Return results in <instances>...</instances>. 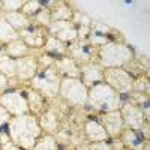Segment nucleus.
<instances>
[{"label":"nucleus","instance_id":"f257e3e1","mask_svg":"<svg viewBox=\"0 0 150 150\" xmlns=\"http://www.w3.org/2000/svg\"><path fill=\"white\" fill-rule=\"evenodd\" d=\"M6 134L15 146L24 150H32L44 132L39 126L38 117L29 112V114L12 117L6 126Z\"/></svg>","mask_w":150,"mask_h":150},{"label":"nucleus","instance_id":"f03ea898","mask_svg":"<svg viewBox=\"0 0 150 150\" xmlns=\"http://www.w3.org/2000/svg\"><path fill=\"white\" fill-rule=\"evenodd\" d=\"M135 59L134 50L122 41L108 42L98 48L96 62L104 69L110 68H125Z\"/></svg>","mask_w":150,"mask_h":150},{"label":"nucleus","instance_id":"7ed1b4c3","mask_svg":"<svg viewBox=\"0 0 150 150\" xmlns=\"http://www.w3.org/2000/svg\"><path fill=\"white\" fill-rule=\"evenodd\" d=\"M123 96L119 95L116 90L105 83L95 84L89 89V99H87V107H90L98 114L101 112H110L120 110L123 104Z\"/></svg>","mask_w":150,"mask_h":150},{"label":"nucleus","instance_id":"20e7f679","mask_svg":"<svg viewBox=\"0 0 150 150\" xmlns=\"http://www.w3.org/2000/svg\"><path fill=\"white\" fill-rule=\"evenodd\" d=\"M60 81L62 77L56 71L54 66L38 69L36 75L29 83V87L38 93H41L47 101H53V99L59 98V89H60Z\"/></svg>","mask_w":150,"mask_h":150},{"label":"nucleus","instance_id":"39448f33","mask_svg":"<svg viewBox=\"0 0 150 150\" xmlns=\"http://www.w3.org/2000/svg\"><path fill=\"white\" fill-rule=\"evenodd\" d=\"M59 98L68 107L86 108L87 99H89V89L78 78H62Z\"/></svg>","mask_w":150,"mask_h":150},{"label":"nucleus","instance_id":"423d86ee","mask_svg":"<svg viewBox=\"0 0 150 150\" xmlns=\"http://www.w3.org/2000/svg\"><path fill=\"white\" fill-rule=\"evenodd\" d=\"M104 83L125 98L132 92L134 75H131L125 68L104 69Z\"/></svg>","mask_w":150,"mask_h":150},{"label":"nucleus","instance_id":"0eeeda50","mask_svg":"<svg viewBox=\"0 0 150 150\" xmlns=\"http://www.w3.org/2000/svg\"><path fill=\"white\" fill-rule=\"evenodd\" d=\"M0 105L3 108H6V111L12 117L29 114L30 112L27 99H26V96H24L21 89L6 90L3 93H0Z\"/></svg>","mask_w":150,"mask_h":150},{"label":"nucleus","instance_id":"6e6552de","mask_svg":"<svg viewBox=\"0 0 150 150\" xmlns=\"http://www.w3.org/2000/svg\"><path fill=\"white\" fill-rule=\"evenodd\" d=\"M96 54L98 48L93 47L89 41H74L68 44L66 48V56L71 57L78 66L96 62Z\"/></svg>","mask_w":150,"mask_h":150},{"label":"nucleus","instance_id":"1a4fd4ad","mask_svg":"<svg viewBox=\"0 0 150 150\" xmlns=\"http://www.w3.org/2000/svg\"><path fill=\"white\" fill-rule=\"evenodd\" d=\"M119 111L122 114L125 128H129V129H134V131H140L146 123H149L146 120L143 108L138 107V105H135V104H132V102H129L126 99V96H125L123 104H122Z\"/></svg>","mask_w":150,"mask_h":150},{"label":"nucleus","instance_id":"9d476101","mask_svg":"<svg viewBox=\"0 0 150 150\" xmlns=\"http://www.w3.org/2000/svg\"><path fill=\"white\" fill-rule=\"evenodd\" d=\"M63 111L60 108H57L53 104H48L47 108L44 110V112L38 117V122H39V126L42 129L44 134L48 135H56L57 131L62 126V122H63Z\"/></svg>","mask_w":150,"mask_h":150},{"label":"nucleus","instance_id":"9b49d317","mask_svg":"<svg viewBox=\"0 0 150 150\" xmlns=\"http://www.w3.org/2000/svg\"><path fill=\"white\" fill-rule=\"evenodd\" d=\"M47 36H48L47 29L38 26V24H35L33 21L29 24L26 29H23V30L18 32V38H20V39L26 44L29 48L36 50V51H41V50H42Z\"/></svg>","mask_w":150,"mask_h":150},{"label":"nucleus","instance_id":"f8f14e48","mask_svg":"<svg viewBox=\"0 0 150 150\" xmlns=\"http://www.w3.org/2000/svg\"><path fill=\"white\" fill-rule=\"evenodd\" d=\"M48 35L54 36L56 39H59L63 44H71L74 41L78 39L77 36V27L72 21H53L50 26L47 27Z\"/></svg>","mask_w":150,"mask_h":150},{"label":"nucleus","instance_id":"ddd939ff","mask_svg":"<svg viewBox=\"0 0 150 150\" xmlns=\"http://www.w3.org/2000/svg\"><path fill=\"white\" fill-rule=\"evenodd\" d=\"M98 120L102 123L110 140L119 138L125 129V123H123V119H122V114L119 110L110 111V112H101V114H98Z\"/></svg>","mask_w":150,"mask_h":150},{"label":"nucleus","instance_id":"4468645a","mask_svg":"<svg viewBox=\"0 0 150 150\" xmlns=\"http://www.w3.org/2000/svg\"><path fill=\"white\" fill-rule=\"evenodd\" d=\"M15 66H17V77L15 81L21 84H27L32 81V78L38 72V57L36 56H27V57H21L15 60Z\"/></svg>","mask_w":150,"mask_h":150},{"label":"nucleus","instance_id":"2eb2a0df","mask_svg":"<svg viewBox=\"0 0 150 150\" xmlns=\"http://www.w3.org/2000/svg\"><path fill=\"white\" fill-rule=\"evenodd\" d=\"M112 35H114V30H112L110 26L99 21H92L90 24V33H89V41L93 47L99 48L108 42H114L112 41Z\"/></svg>","mask_w":150,"mask_h":150},{"label":"nucleus","instance_id":"dca6fc26","mask_svg":"<svg viewBox=\"0 0 150 150\" xmlns=\"http://www.w3.org/2000/svg\"><path fill=\"white\" fill-rule=\"evenodd\" d=\"M80 80L81 83L90 89L92 86L104 83V68L98 62H90L80 66Z\"/></svg>","mask_w":150,"mask_h":150},{"label":"nucleus","instance_id":"f3484780","mask_svg":"<svg viewBox=\"0 0 150 150\" xmlns=\"http://www.w3.org/2000/svg\"><path fill=\"white\" fill-rule=\"evenodd\" d=\"M83 137L84 141L89 143H98V141H110L108 134L105 132L102 123L98 119H86L83 123Z\"/></svg>","mask_w":150,"mask_h":150},{"label":"nucleus","instance_id":"a211bd4d","mask_svg":"<svg viewBox=\"0 0 150 150\" xmlns=\"http://www.w3.org/2000/svg\"><path fill=\"white\" fill-rule=\"evenodd\" d=\"M119 138L126 150H149V141L143 138L140 131L125 128Z\"/></svg>","mask_w":150,"mask_h":150},{"label":"nucleus","instance_id":"6ab92c4d","mask_svg":"<svg viewBox=\"0 0 150 150\" xmlns=\"http://www.w3.org/2000/svg\"><path fill=\"white\" fill-rule=\"evenodd\" d=\"M21 90H23L24 96H26V99H27L30 114L39 117L42 112H44V110L47 108L48 101H47V99H45L41 93H38L36 90H33L32 87H23Z\"/></svg>","mask_w":150,"mask_h":150},{"label":"nucleus","instance_id":"aec40b11","mask_svg":"<svg viewBox=\"0 0 150 150\" xmlns=\"http://www.w3.org/2000/svg\"><path fill=\"white\" fill-rule=\"evenodd\" d=\"M54 68L62 78H78L80 80V66L68 56L56 59Z\"/></svg>","mask_w":150,"mask_h":150},{"label":"nucleus","instance_id":"412c9836","mask_svg":"<svg viewBox=\"0 0 150 150\" xmlns=\"http://www.w3.org/2000/svg\"><path fill=\"white\" fill-rule=\"evenodd\" d=\"M5 54L17 60V59H21V57H27V56H36L38 57L41 54V51H36V50L29 48L21 39H15V41H11L9 44L5 45Z\"/></svg>","mask_w":150,"mask_h":150},{"label":"nucleus","instance_id":"4be33fe9","mask_svg":"<svg viewBox=\"0 0 150 150\" xmlns=\"http://www.w3.org/2000/svg\"><path fill=\"white\" fill-rule=\"evenodd\" d=\"M66 48H68L66 44L60 42L59 39H56L54 36L48 35L47 39H45V44H44V47L41 50V53L48 54V56H51L54 59H60V57L66 56Z\"/></svg>","mask_w":150,"mask_h":150},{"label":"nucleus","instance_id":"5701e85b","mask_svg":"<svg viewBox=\"0 0 150 150\" xmlns=\"http://www.w3.org/2000/svg\"><path fill=\"white\" fill-rule=\"evenodd\" d=\"M50 15L53 21H71L74 17V9L69 6L68 2H54V5L50 8Z\"/></svg>","mask_w":150,"mask_h":150},{"label":"nucleus","instance_id":"b1692460","mask_svg":"<svg viewBox=\"0 0 150 150\" xmlns=\"http://www.w3.org/2000/svg\"><path fill=\"white\" fill-rule=\"evenodd\" d=\"M3 17L8 21V24L15 32H20L23 29H26L29 24L32 23V20L27 18L26 15H23L21 12H8V14H3Z\"/></svg>","mask_w":150,"mask_h":150},{"label":"nucleus","instance_id":"393cba45","mask_svg":"<svg viewBox=\"0 0 150 150\" xmlns=\"http://www.w3.org/2000/svg\"><path fill=\"white\" fill-rule=\"evenodd\" d=\"M0 74H3L9 81H15V77H17L15 59H12L6 54L0 56Z\"/></svg>","mask_w":150,"mask_h":150},{"label":"nucleus","instance_id":"a878e982","mask_svg":"<svg viewBox=\"0 0 150 150\" xmlns=\"http://www.w3.org/2000/svg\"><path fill=\"white\" fill-rule=\"evenodd\" d=\"M15 39H20V38H18V32H15L14 29L9 26L8 21L3 17V14L0 12V42L6 45L11 41H15Z\"/></svg>","mask_w":150,"mask_h":150},{"label":"nucleus","instance_id":"bb28decb","mask_svg":"<svg viewBox=\"0 0 150 150\" xmlns=\"http://www.w3.org/2000/svg\"><path fill=\"white\" fill-rule=\"evenodd\" d=\"M32 150H62V147H60L59 143L56 141L54 135L42 134L41 138L36 141V144L33 146Z\"/></svg>","mask_w":150,"mask_h":150},{"label":"nucleus","instance_id":"cd10ccee","mask_svg":"<svg viewBox=\"0 0 150 150\" xmlns=\"http://www.w3.org/2000/svg\"><path fill=\"white\" fill-rule=\"evenodd\" d=\"M149 90H150V86H149V77H147V74H141V75H138V77H134L132 92L149 95Z\"/></svg>","mask_w":150,"mask_h":150},{"label":"nucleus","instance_id":"c85d7f7f","mask_svg":"<svg viewBox=\"0 0 150 150\" xmlns=\"http://www.w3.org/2000/svg\"><path fill=\"white\" fill-rule=\"evenodd\" d=\"M41 9H42V2H39V0H26L20 12L27 18H33Z\"/></svg>","mask_w":150,"mask_h":150},{"label":"nucleus","instance_id":"c756f323","mask_svg":"<svg viewBox=\"0 0 150 150\" xmlns=\"http://www.w3.org/2000/svg\"><path fill=\"white\" fill-rule=\"evenodd\" d=\"M30 20H32L35 24H38V26L47 29L50 24H51V15H50V9L45 8V6H42V9L38 12L33 18H30Z\"/></svg>","mask_w":150,"mask_h":150},{"label":"nucleus","instance_id":"7c9ffc66","mask_svg":"<svg viewBox=\"0 0 150 150\" xmlns=\"http://www.w3.org/2000/svg\"><path fill=\"white\" fill-rule=\"evenodd\" d=\"M26 0H2V14L20 12Z\"/></svg>","mask_w":150,"mask_h":150},{"label":"nucleus","instance_id":"2f4dec72","mask_svg":"<svg viewBox=\"0 0 150 150\" xmlns=\"http://www.w3.org/2000/svg\"><path fill=\"white\" fill-rule=\"evenodd\" d=\"M71 21L75 24V27H90L92 24V18L80 11H74V17Z\"/></svg>","mask_w":150,"mask_h":150},{"label":"nucleus","instance_id":"473e14b6","mask_svg":"<svg viewBox=\"0 0 150 150\" xmlns=\"http://www.w3.org/2000/svg\"><path fill=\"white\" fill-rule=\"evenodd\" d=\"M54 63H56V59L51 57V56L44 54V53H41L39 56H38V68H39V69L54 66Z\"/></svg>","mask_w":150,"mask_h":150},{"label":"nucleus","instance_id":"72a5a7b5","mask_svg":"<svg viewBox=\"0 0 150 150\" xmlns=\"http://www.w3.org/2000/svg\"><path fill=\"white\" fill-rule=\"evenodd\" d=\"M11 119H12V116L6 111V108L0 105V131H6V126Z\"/></svg>","mask_w":150,"mask_h":150},{"label":"nucleus","instance_id":"f704fd0d","mask_svg":"<svg viewBox=\"0 0 150 150\" xmlns=\"http://www.w3.org/2000/svg\"><path fill=\"white\" fill-rule=\"evenodd\" d=\"M90 150H111V144L110 141H98V143H89Z\"/></svg>","mask_w":150,"mask_h":150},{"label":"nucleus","instance_id":"c9c22d12","mask_svg":"<svg viewBox=\"0 0 150 150\" xmlns=\"http://www.w3.org/2000/svg\"><path fill=\"white\" fill-rule=\"evenodd\" d=\"M9 87H11V83H9V80L5 77L3 74H0V93H3V92L9 90Z\"/></svg>","mask_w":150,"mask_h":150},{"label":"nucleus","instance_id":"e433bc0d","mask_svg":"<svg viewBox=\"0 0 150 150\" xmlns=\"http://www.w3.org/2000/svg\"><path fill=\"white\" fill-rule=\"evenodd\" d=\"M110 144H111V150H126L123 146V143L120 141V138H112L110 140Z\"/></svg>","mask_w":150,"mask_h":150},{"label":"nucleus","instance_id":"4c0bfd02","mask_svg":"<svg viewBox=\"0 0 150 150\" xmlns=\"http://www.w3.org/2000/svg\"><path fill=\"white\" fill-rule=\"evenodd\" d=\"M2 150H24V149H21V147L15 146L14 143H12V141L9 140V141H6L5 144H2Z\"/></svg>","mask_w":150,"mask_h":150},{"label":"nucleus","instance_id":"58836bf2","mask_svg":"<svg viewBox=\"0 0 150 150\" xmlns=\"http://www.w3.org/2000/svg\"><path fill=\"white\" fill-rule=\"evenodd\" d=\"M74 150H90V149H89V146H87V143H81V144H78L77 147H75Z\"/></svg>","mask_w":150,"mask_h":150},{"label":"nucleus","instance_id":"ea45409f","mask_svg":"<svg viewBox=\"0 0 150 150\" xmlns=\"http://www.w3.org/2000/svg\"><path fill=\"white\" fill-rule=\"evenodd\" d=\"M5 54V44L0 42V56H3Z\"/></svg>","mask_w":150,"mask_h":150},{"label":"nucleus","instance_id":"a19ab883","mask_svg":"<svg viewBox=\"0 0 150 150\" xmlns=\"http://www.w3.org/2000/svg\"><path fill=\"white\" fill-rule=\"evenodd\" d=\"M0 150H2V143H0Z\"/></svg>","mask_w":150,"mask_h":150}]
</instances>
